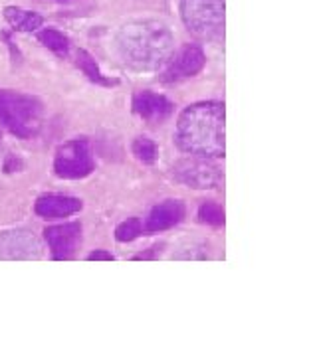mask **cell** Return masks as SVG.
I'll return each instance as SVG.
<instances>
[{
  "label": "cell",
  "instance_id": "7c38bea8",
  "mask_svg": "<svg viewBox=\"0 0 317 356\" xmlns=\"http://www.w3.org/2000/svg\"><path fill=\"white\" fill-rule=\"evenodd\" d=\"M79 210H82V200L74 196H63V194H44L34 204V212L44 220L72 216Z\"/></svg>",
  "mask_w": 317,
  "mask_h": 356
},
{
  "label": "cell",
  "instance_id": "9c48e42d",
  "mask_svg": "<svg viewBox=\"0 0 317 356\" xmlns=\"http://www.w3.org/2000/svg\"><path fill=\"white\" fill-rule=\"evenodd\" d=\"M40 257L38 238L30 229L0 232V259H36Z\"/></svg>",
  "mask_w": 317,
  "mask_h": 356
},
{
  "label": "cell",
  "instance_id": "e0dca14e",
  "mask_svg": "<svg viewBox=\"0 0 317 356\" xmlns=\"http://www.w3.org/2000/svg\"><path fill=\"white\" fill-rule=\"evenodd\" d=\"M141 232H143V226H141V222L137 218H129L125 220L123 224H119L117 228H115V240L117 242H133L135 238H139Z\"/></svg>",
  "mask_w": 317,
  "mask_h": 356
},
{
  "label": "cell",
  "instance_id": "8992f818",
  "mask_svg": "<svg viewBox=\"0 0 317 356\" xmlns=\"http://www.w3.org/2000/svg\"><path fill=\"white\" fill-rule=\"evenodd\" d=\"M204 64H206V56H204L203 48L196 44H187L175 56L169 58L161 81L163 83H177L183 79H189V77L196 76L204 67Z\"/></svg>",
  "mask_w": 317,
  "mask_h": 356
},
{
  "label": "cell",
  "instance_id": "d6986e66",
  "mask_svg": "<svg viewBox=\"0 0 317 356\" xmlns=\"http://www.w3.org/2000/svg\"><path fill=\"white\" fill-rule=\"evenodd\" d=\"M89 261H114L115 257L109 252H105V250H95V252H91L88 255Z\"/></svg>",
  "mask_w": 317,
  "mask_h": 356
},
{
  "label": "cell",
  "instance_id": "3957f363",
  "mask_svg": "<svg viewBox=\"0 0 317 356\" xmlns=\"http://www.w3.org/2000/svg\"><path fill=\"white\" fill-rule=\"evenodd\" d=\"M44 125V103L38 97L0 89V127L18 139H34Z\"/></svg>",
  "mask_w": 317,
  "mask_h": 356
},
{
  "label": "cell",
  "instance_id": "ac0fdd59",
  "mask_svg": "<svg viewBox=\"0 0 317 356\" xmlns=\"http://www.w3.org/2000/svg\"><path fill=\"white\" fill-rule=\"evenodd\" d=\"M199 220L208 226H222L224 224V210L215 202H204L199 210Z\"/></svg>",
  "mask_w": 317,
  "mask_h": 356
},
{
  "label": "cell",
  "instance_id": "52a82bcc",
  "mask_svg": "<svg viewBox=\"0 0 317 356\" xmlns=\"http://www.w3.org/2000/svg\"><path fill=\"white\" fill-rule=\"evenodd\" d=\"M44 240L50 245L52 259L65 261L76 257L82 245V226L77 222L56 224L44 229Z\"/></svg>",
  "mask_w": 317,
  "mask_h": 356
},
{
  "label": "cell",
  "instance_id": "5bb4252c",
  "mask_svg": "<svg viewBox=\"0 0 317 356\" xmlns=\"http://www.w3.org/2000/svg\"><path fill=\"white\" fill-rule=\"evenodd\" d=\"M76 65L82 70V74L88 77L91 83L102 86V88H114L119 81L117 79H109L107 76H103V72L100 70L98 62L93 60V56L86 50L76 51Z\"/></svg>",
  "mask_w": 317,
  "mask_h": 356
},
{
  "label": "cell",
  "instance_id": "277c9868",
  "mask_svg": "<svg viewBox=\"0 0 317 356\" xmlns=\"http://www.w3.org/2000/svg\"><path fill=\"white\" fill-rule=\"evenodd\" d=\"M180 18L192 36L220 40L224 36L226 0H180Z\"/></svg>",
  "mask_w": 317,
  "mask_h": 356
},
{
  "label": "cell",
  "instance_id": "9a60e30c",
  "mask_svg": "<svg viewBox=\"0 0 317 356\" xmlns=\"http://www.w3.org/2000/svg\"><path fill=\"white\" fill-rule=\"evenodd\" d=\"M36 38L42 46H46L48 50L54 51L56 56H60V58H65L68 54H70V48H72V42L70 38L62 34L60 30H54V28H44V30H40L38 34H36Z\"/></svg>",
  "mask_w": 317,
  "mask_h": 356
},
{
  "label": "cell",
  "instance_id": "8fae6325",
  "mask_svg": "<svg viewBox=\"0 0 317 356\" xmlns=\"http://www.w3.org/2000/svg\"><path fill=\"white\" fill-rule=\"evenodd\" d=\"M185 214H187V208L180 200H165V202L157 204L147 216L145 232L155 234V232L173 228V226H177L178 222L185 220Z\"/></svg>",
  "mask_w": 317,
  "mask_h": 356
},
{
  "label": "cell",
  "instance_id": "5b68a950",
  "mask_svg": "<svg viewBox=\"0 0 317 356\" xmlns=\"http://www.w3.org/2000/svg\"><path fill=\"white\" fill-rule=\"evenodd\" d=\"M95 170V161L88 139H76L62 145L54 156V172L65 180H79Z\"/></svg>",
  "mask_w": 317,
  "mask_h": 356
},
{
  "label": "cell",
  "instance_id": "2e32d148",
  "mask_svg": "<svg viewBox=\"0 0 317 356\" xmlns=\"http://www.w3.org/2000/svg\"><path fill=\"white\" fill-rule=\"evenodd\" d=\"M131 151L143 165H155L159 159V147L149 137H137L131 145Z\"/></svg>",
  "mask_w": 317,
  "mask_h": 356
},
{
  "label": "cell",
  "instance_id": "6da1fadb",
  "mask_svg": "<svg viewBox=\"0 0 317 356\" xmlns=\"http://www.w3.org/2000/svg\"><path fill=\"white\" fill-rule=\"evenodd\" d=\"M177 147L199 159H220L226 151V109L220 102H199L177 121Z\"/></svg>",
  "mask_w": 317,
  "mask_h": 356
},
{
  "label": "cell",
  "instance_id": "4fadbf2b",
  "mask_svg": "<svg viewBox=\"0 0 317 356\" xmlns=\"http://www.w3.org/2000/svg\"><path fill=\"white\" fill-rule=\"evenodd\" d=\"M4 18L16 32H36L44 24V18L38 13L24 10V8H18V6H6L4 8Z\"/></svg>",
  "mask_w": 317,
  "mask_h": 356
},
{
  "label": "cell",
  "instance_id": "30bf717a",
  "mask_svg": "<svg viewBox=\"0 0 317 356\" xmlns=\"http://www.w3.org/2000/svg\"><path fill=\"white\" fill-rule=\"evenodd\" d=\"M131 109H133V113L139 115L143 121L157 125V123H163L165 119H169V115L173 113L175 105L161 93L139 91L131 102Z\"/></svg>",
  "mask_w": 317,
  "mask_h": 356
},
{
  "label": "cell",
  "instance_id": "ba28073f",
  "mask_svg": "<svg viewBox=\"0 0 317 356\" xmlns=\"http://www.w3.org/2000/svg\"><path fill=\"white\" fill-rule=\"evenodd\" d=\"M175 177L178 182L187 184L190 188H215L222 180V172L206 159L194 156L175 166Z\"/></svg>",
  "mask_w": 317,
  "mask_h": 356
},
{
  "label": "cell",
  "instance_id": "7a4b0ae2",
  "mask_svg": "<svg viewBox=\"0 0 317 356\" xmlns=\"http://www.w3.org/2000/svg\"><path fill=\"white\" fill-rule=\"evenodd\" d=\"M115 48L129 70L149 74L161 70L169 62L175 38L169 26L159 20H137L117 32Z\"/></svg>",
  "mask_w": 317,
  "mask_h": 356
}]
</instances>
